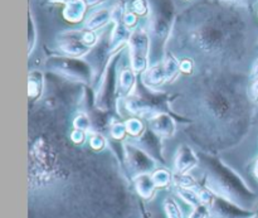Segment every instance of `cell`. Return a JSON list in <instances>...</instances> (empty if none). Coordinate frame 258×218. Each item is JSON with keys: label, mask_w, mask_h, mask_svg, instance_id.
<instances>
[{"label": "cell", "mask_w": 258, "mask_h": 218, "mask_svg": "<svg viewBox=\"0 0 258 218\" xmlns=\"http://www.w3.org/2000/svg\"><path fill=\"white\" fill-rule=\"evenodd\" d=\"M233 17L214 9H198L180 19L183 24V43L189 49L207 57H218L232 47L233 35L241 34Z\"/></svg>", "instance_id": "1"}, {"label": "cell", "mask_w": 258, "mask_h": 218, "mask_svg": "<svg viewBox=\"0 0 258 218\" xmlns=\"http://www.w3.org/2000/svg\"><path fill=\"white\" fill-rule=\"evenodd\" d=\"M199 166L203 168V184L214 196L252 209L257 201V193L238 173L224 164L221 159L209 154L199 153Z\"/></svg>", "instance_id": "2"}, {"label": "cell", "mask_w": 258, "mask_h": 218, "mask_svg": "<svg viewBox=\"0 0 258 218\" xmlns=\"http://www.w3.org/2000/svg\"><path fill=\"white\" fill-rule=\"evenodd\" d=\"M148 33L150 37V66L163 62L165 47L173 34L175 22V7L173 0H148Z\"/></svg>", "instance_id": "3"}, {"label": "cell", "mask_w": 258, "mask_h": 218, "mask_svg": "<svg viewBox=\"0 0 258 218\" xmlns=\"http://www.w3.org/2000/svg\"><path fill=\"white\" fill-rule=\"evenodd\" d=\"M123 106L134 118L148 120L151 116L168 110V95L149 90L141 83L140 86H136L133 95L123 100Z\"/></svg>", "instance_id": "4"}, {"label": "cell", "mask_w": 258, "mask_h": 218, "mask_svg": "<svg viewBox=\"0 0 258 218\" xmlns=\"http://www.w3.org/2000/svg\"><path fill=\"white\" fill-rule=\"evenodd\" d=\"M45 67L66 80L83 85H90L95 78V71L85 58L53 56L45 61Z\"/></svg>", "instance_id": "5"}, {"label": "cell", "mask_w": 258, "mask_h": 218, "mask_svg": "<svg viewBox=\"0 0 258 218\" xmlns=\"http://www.w3.org/2000/svg\"><path fill=\"white\" fill-rule=\"evenodd\" d=\"M121 57V52L115 53L108 60L107 66L100 77L97 92L95 96L96 107L108 113L113 108L117 110V65Z\"/></svg>", "instance_id": "6"}, {"label": "cell", "mask_w": 258, "mask_h": 218, "mask_svg": "<svg viewBox=\"0 0 258 218\" xmlns=\"http://www.w3.org/2000/svg\"><path fill=\"white\" fill-rule=\"evenodd\" d=\"M127 45L131 68L136 75H143L150 67V37L148 30H134Z\"/></svg>", "instance_id": "7"}, {"label": "cell", "mask_w": 258, "mask_h": 218, "mask_svg": "<svg viewBox=\"0 0 258 218\" xmlns=\"http://www.w3.org/2000/svg\"><path fill=\"white\" fill-rule=\"evenodd\" d=\"M122 148L125 166L130 174L131 181L143 174H151L156 169L158 161L138 145L133 143H123Z\"/></svg>", "instance_id": "8"}, {"label": "cell", "mask_w": 258, "mask_h": 218, "mask_svg": "<svg viewBox=\"0 0 258 218\" xmlns=\"http://www.w3.org/2000/svg\"><path fill=\"white\" fill-rule=\"evenodd\" d=\"M209 208L211 218H254L257 217V212L252 209L243 208L236 203L221 198V197H214Z\"/></svg>", "instance_id": "9"}, {"label": "cell", "mask_w": 258, "mask_h": 218, "mask_svg": "<svg viewBox=\"0 0 258 218\" xmlns=\"http://www.w3.org/2000/svg\"><path fill=\"white\" fill-rule=\"evenodd\" d=\"M57 45L63 56L73 58H85L92 49L82 42L81 30L80 32L73 30V32L62 33L57 39Z\"/></svg>", "instance_id": "10"}, {"label": "cell", "mask_w": 258, "mask_h": 218, "mask_svg": "<svg viewBox=\"0 0 258 218\" xmlns=\"http://www.w3.org/2000/svg\"><path fill=\"white\" fill-rule=\"evenodd\" d=\"M148 126L156 136L163 140V139H169L175 135L176 133V123L175 119L169 113H159L156 115L151 116L148 119Z\"/></svg>", "instance_id": "11"}, {"label": "cell", "mask_w": 258, "mask_h": 218, "mask_svg": "<svg viewBox=\"0 0 258 218\" xmlns=\"http://www.w3.org/2000/svg\"><path fill=\"white\" fill-rule=\"evenodd\" d=\"M199 166V156L196 151L186 144H183L176 150L174 156V172L178 176L189 174Z\"/></svg>", "instance_id": "12"}, {"label": "cell", "mask_w": 258, "mask_h": 218, "mask_svg": "<svg viewBox=\"0 0 258 218\" xmlns=\"http://www.w3.org/2000/svg\"><path fill=\"white\" fill-rule=\"evenodd\" d=\"M113 29L111 30L110 40V52L111 54L120 52L125 44H127L133 35L134 30H131L122 20H113Z\"/></svg>", "instance_id": "13"}, {"label": "cell", "mask_w": 258, "mask_h": 218, "mask_svg": "<svg viewBox=\"0 0 258 218\" xmlns=\"http://www.w3.org/2000/svg\"><path fill=\"white\" fill-rule=\"evenodd\" d=\"M161 139L159 136H156L150 129H146L145 133L138 139H133V141L130 143L135 144L138 145L139 148H141L143 150H145L146 153L150 154L156 161L158 160H163V155H161V144H160Z\"/></svg>", "instance_id": "14"}, {"label": "cell", "mask_w": 258, "mask_h": 218, "mask_svg": "<svg viewBox=\"0 0 258 218\" xmlns=\"http://www.w3.org/2000/svg\"><path fill=\"white\" fill-rule=\"evenodd\" d=\"M168 82L165 68H164L163 62L158 65H153L141 75V83L149 90L159 91V88Z\"/></svg>", "instance_id": "15"}, {"label": "cell", "mask_w": 258, "mask_h": 218, "mask_svg": "<svg viewBox=\"0 0 258 218\" xmlns=\"http://www.w3.org/2000/svg\"><path fill=\"white\" fill-rule=\"evenodd\" d=\"M138 86V78L133 68H122L117 78V101H123L134 93Z\"/></svg>", "instance_id": "16"}, {"label": "cell", "mask_w": 258, "mask_h": 218, "mask_svg": "<svg viewBox=\"0 0 258 218\" xmlns=\"http://www.w3.org/2000/svg\"><path fill=\"white\" fill-rule=\"evenodd\" d=\"M110 22H112V10L108 8H102V9L95 10L86 18L83 29L96 32V30L106 27Z\"/></svg>", "instance_id": "17"}, {"label": "cell", "mask_w": 258, "mask_h": 218, "mask_svg": "<svg viewBox=\"0 0 258 218\" xmlns=\"http://www.w3.org/2000/svg\"><path fill=\"white\" fill-rule=\"evenodd\" d=\"M88 5L85 0H68L63 9V18L70 23H80L85 19Z\"/></svg>", "instance_id": "18"}, {"label": "cell", "mask_w": 258, "mask_h": 218, "mask_svg": "<svg viewBox=\"0 0 258 218\" xmlns=\"http://www.w3.org/2000/svg\"><path fill=\"white\" fill-rule=\"evenodd\" d=\"M134 187L135 191L138 192L139 196L144 199V201H150L155 197L156 193V186L153 181L151 174H143L134 179Z\"/></svg>", "instance_id": "19"}, {"label": "cell", "mask_w": 258, "mask_h": 218, "mask_svg": "<svg viewBox=\"0 0 258 218\" xmlns=\"http://www.w3.org/2000/svg\"><path fill=\"white\" fill-rule=\"evenodd\" d=\"M44 90V77L40 71L33 70L28 75V97L30 101L35 102L39 100Z\"/></svg>", "instance_id": "20"}, {"label": "cell", "mask_w": 258, "mask_h": 218, "mask_svg": "<svg viewBox=\"0 0 258 218\" xmlns=\"http://www.w3.org/2000/svg\"><path fill=\"white\" fill-rule=\"evenodd\" d=\"M32 155L35 159L37 163H39L43 168H49L50 167V149L45 141L38 140L35 141V144L33 145L32 149Z\"/></svg>", "instance_id": "21"}, {"label": "cell", "mask_w": 258, "mask_h": 218, "mask_svg": "<svg viewBox=\"0 0 258 218\" xmlns=\"http://www.w3.org/2000/svg\"><path fill=\"white\" fill-rule=\"evenodd\" d=\"M164 68H165L166 77H168V82H174L179 75L181 73L180 70V61L175 57V54L171 52H168L163 60Z\"/></svg>", "instance_id": "22"}, {"label": "cell", "mask_w": 258, "mask_h": 218, "mask_svg": "<svg viewBox=\"0 0 258 218\" xmlns=\"http://www.w3.org/2000/svg\"><path fill=\"white\" fill-rule=\"evenodd\" d=\"M151 177H153V181L158 189L169 188L171 184H174V176L168 171V169H155V171L151 173Z\"/></svg>", "instance_id": "23"}, {"label": "cell", "mask_w": 258, "mask_h": 218, "mask_svg": "<svg viewBox=\"0 0 258 218\" xmlns=\"http://www.w3.org/2000/svg\"><path fill=\"white\" fill-rule=\"evenodd\" d=\"M175 194L181 199L183 202H185L186 204L194 208L197 206H201L202 202L199 198V194L197 189L191 188H181V187H175Z\"/></svg>", "instance_id": "24"}, {"label": "cell", "mask_w": 258, "mask_h": 218, "mask_svg": "<svg viewBox=\"0 0 258 218\" xmlns=\"http://www.w3.org/2000/svg\"><path fill=\"white\" fill-rule=\"evenodd\" d=\"M126 130H127V135H130L133 139H138L143 135L146 131L145 124L140 118H130L125 121Z\"/></svg>", "instance_id": "25"}, {"label": "cell", "mask_w": 258, "mask_h": 218, "mask_svg": "<svg viewBox=\"0 0 258 218\" xmlns=\"http://www.w3.org/2000/svg\"><path fill=\"white\" fill-rule=\"evenodd\" d=\"M163 208L166 218H183V211L171 197H166L163 202Z\"/></svg>", "instance_id": "26"}, {"label": "cell", "mask_w": 258, "mask_h": 218, "mask_svg": "<svg viewBox=\"0 0 258 218\" xmlns=\"http://www.w3.org/2000/svg\"><path fill=\"white\" fill-rule=\"evenodd\" d=\"M110 135L113 140L121 141L126 138L127 135V130H126V125L122 121L113 120L111 121L110 125Z\"/></svg>", "instance_id": "27"}, {"label": "cell", "mask_w": 258, "mask_h": 218, "mask_svg": "<svg viewBox=\"0 0 258 218\" xmlns=\"http://www.w3.org/2000/svg\"><path fill=\"white\" fill-rule=\"evenodd\" d=\"M174 186L181 187V188L197 189L199 187V184L198 182L196 181V178L191 177L190 174H183V176L174 174Z\"/></svg>", "instance_id": "28"}, {"label": "cell", "mask_w": 258, "mask_h": 218, "mask_svg": "<svg viewBox=\"0 0 258 218\" xmlns=\"http://www.w3.org/2000/svg\"><path fill=\"white\" fill-rule=\"evenodd\" d=\"M88 141H90L91 148L96 151H102L107 146V140L103 136V134L97 133V131H91L90 136H88Z\"/></svg>", "instance_id": "29"}, {"label": "cell", "mask_w": 258, "mask_h": 218, "mask_svg": "<svg viewBox=\"0 0 258 218\" xmlns=\"http://www.w3.org/2000/svg\"><path fill=\"white\" fill-rule=\"evenodd\" d=\"M73 128L77 129V130L86 131V133H91L92 130V123H91V119L87 114L81 113L73 120Z\"/></svg>", "instance_id": "30"}, {"label": "cell", "mask_w": 258, "mask_h": 218, "mask_svg": "<svg viewBox=\"0 0 258 218\" xmlns=\"http://www.w3.org/2000/svg\"><path fill=\"white\" fill-rule=\"evenodd\" d=\"M131 12L135 13L138 17H148L150 12L148 0H133L131 2Z\"/></svg>", "instance_id": "31"}, {"label": "cell", "mask_w": 258, "mask_h": 218, "mask_svg": "<svg viewBox=\"0 0 258 218\" xmlns=\"http://www.w3.org/2000/svg\"><path fill=\"white\" fill-rule=\"evenodd\" d=\"M37 44V28H35L34 19L29 14V29H28V53H32Z\"/></svg>", "instance_id": "32"}, {"label": "cell", "mask_w": 258, "mask_h": 218, "mask_svg": "<svg viewBox=\"0 0 258 218\" xmlns=\"http://www.w3.org/2000/svg\"><path fill=\"white\" fill-rule=\"evenodd\" d=\"M219 2L224 3L227 5L236 8H243V9H251L253 5L256 4L257 0H219Z\"/></svg>", "instance_id": "33"}, {"label": "cell", "mask_w": 258, "mask_h": 218, "mask_svg": "<svg viewBox=\"0 0 258 218\" xmlns=\"http://www.w3.org/2000/svg\"><path fill=\"white\" fill-rule=\"evenodd\" d=\"M211 217V213H209V208L204 204H201V206L194 207L190 211V213L188 214V218H209Z\"/></svg>", "instance_id": "34"}, {"label": "cell", "mask_w": 258, "mask_h": 218, "mask_svg": "<svg viewBox=\"0 0 258 218\" xmlns=\"http://www.w3.org/2000/svg\"><path fill=\"white\" fill-rule=\"evenodd\" d=\"M122 22L125 23V25H127L130 29H133V28L138 24V15L134 12H131V10H126Z\"/></svg>", "instance_id": "35"}, {"label": "cell", "mask_w": 258, "mask_h": 218, "mask_svg": "<svg viewBox=\"0 0 258 218\" xmlns=\"http://www.w3.org/2000/svg\"><path fill=\"white\" fill-rule=\"evenodd\" d=\"M86 138H87V133L82 130H77V129H75L71 134V139L75 144H83L86 141Z\"/></svg>", "instance_id": "36"}, {"label": "cell", "mask_w": 258, "mask_h": 218, "mask_svg": "<svg viewBox=\"0 0 258 218\" xmlns=\"http://www.w3.org/2000/svg\"><path fill=\"white\" fill-rule=\"evenodd\" d=\"M249 97L253 102H258V77L253 78L252 85L249 87Z\"/></svg>", "instance_id": "37"}, {"label": "cell", "mask_w": 258, "mask_h": 218, "mask_svg": "<svg viewBox=\"0 0 258 218\" xmlns=\"http://www.w3.org/2000/svg\"><path fill=\"white\" fill-rule=\"evenodd\" d=\"M180 70L183 73H190L193 71V61L190 58L180 61Z\"/></svg>", "instance_id": "38"}, {"label": "cell", "mask_w": 258, "mask_h": 218, "mask_svg": "<svg viewBox=\"0 0 258 218\" xmlns=\"http://www.w3.org/2000/svg\"><path fill=\"white\" fill-rule=\"evenodd\" d=\"M85 2L88 7H98V5L103 4V3H106L107 0H85Z\"/></svg>", "instance_id": "39"}, {"label": "cell", "mask_w": 258, "mask_h": 218, "mask_svg": "<svg viewBox=\"0 0 258 218\" xmlns=\"http://www.w3.org/2000/svg\"><path fill=\"white\" fill-rule=\"evenodd\" d=\"M251 76H252V78L258 77V60L256 61V63H254V65H253V67H252Z\"/></svg>", "instance_id": "40"}, {"label": "cell", "mask_w": 258, "mask_h": 218, "mask_svg": "<svg viewBox=\"0 0 258 218\" xmlns=\"http://www.w3.org/2000/svg\"><path fill=\"white\" fill-rule=\"evenodd\" d=\"M141 213H143V218H150V214H149V212L146 211L143 204H141Z\"/></svg>", "instance_id": "41"}, {"label": "cell", "mask_w": 258, "mask_h": 218, "mask_svg": "<svg viewBox=\"0 0 258 218\" xmlns=\"http://www.w3.org/2000/svg\"><path fill=\"white\" fill-rule=\"evenodd\" d=\"M253 176L256 177V179L258 181V159H257L256 163H254V166H253Z\"/></svg>", "instance_id": "42"}, {"label": "cell", "mask_w": 258, "mask_h": 218, "mask_svg": "<svg viewBox=\"0 0 258 218\" xmlns=\"http://www.w3.org/2000/svg\"><path fill=\"white\" fill-rule=\"evenodd\" d=\"M254 218H258V216H257V217H254Z\"/></svg>", "instance_id": "43"}, {"label": "cell", "mask_w": 258, "mask_h": 218, "mask_svg": "<svg viewBox=\"0 0 258 218\" xmlns=\"http://www.w3.org/2000/svg\"><path fill=\"white\" fill-rule=\"evenodd\" d=\"M257 45H258V44H257Z\"/></svg>", "instance_id": "44"}]
</instances>
